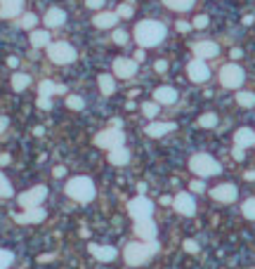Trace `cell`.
Returning a JSON list of instances; mask_svg holds the SVG:
<instances>
[{
    "label": "cell",
    "instance_id": "43",
    "mask_svg": "<svg viewBox=\"0 0 255 269\" xmlns=\"http://www.w3.org/2000/svg\"><path fill=\"white\" fill-rule=\"evenodd\" d=\"M184 251H187V253H199L196 241H184Z\"/></svg>",
    "mask_w": 255,
    "mask_h": 269
},
{
    "label": "cell",
    "instance_id": "7",
    "mask_svg": "<svg viewBox=\"0 0 255 269\" xmlns=\"http://www.w3.org/2000/svg\"><path fill=\"white\" fill-rule=\"evenodd\" d=\"M123 140H126V135L121 132V130H116V127H111V130H104V132H99L97 137H95V144L97 146H102V149H116V146H123Z\"/></svg>",
    "mask_w": 255,
    "mask_h": 269
},
{
    "label": "cell",
    "instance_id": "2",
    "mask_svg": "<svg viewBox=\"0 0 255 269\" xmlns=\"http://www.w3.org/2000/svg\"><path fill=\"white\" fill-rule=\"evenodd\" d=\"M159 251V243L156 241H146V243H128L126 251H123V257H126L128 265L137 267V265H144L146 260Z\"/></svg>",
    "mask_w": 255,
    "mask_h": 269
},
{
    "label": "cell",
    "instance_id": "17",
    "mask_svg": "<svg viewBox=\"0 0 255 269\" xmlns=\"http://www.w3.org/2000/svg\"><path fill=\"white\" fill-rule=\"evenodd\" d=\"M17 222L21 224H29V222H43L45 220V210L38 206V208H26V213H21V215H15Z\"/></svg>",
    "mask_w": 255,
    "mask_h": 269
},
{
    "label": "cell",
    "instance_id": "16",
    "mask_svg": "<svg viewBox=\"0 0 255 269\" xmlns=\"http://www.w3.org/2000/svg\"><path fill=\"white\" fill-rule=\"evenodd\" d=\"M220 47L213 43V40H201L194 45V54H196V59H210V57H218Z\"/></svg>",
    "mask_w": 255,
    "mask_h": 269
},
{
    "label": "cell",
    "instance_id": "47",
    "mask_svg": "<svg viewBox=\"0 0 255 269\" xmlns=\"http://www.w3.org/2000/svg\"><path fill=\"white\" fill-rule=\"evenodd\" d=\"M232 156H234L237 161H243V149H241V146H237V149L232 151Z\"/></svg>",
    "mask_w": 255,
    "mask_h": 269
},
{
    "label": "cell",
    "instance_id": "33",
    "mask_svg": "<svg viewBox=\"0 0 255 269\" xmlns=\"http://www.w3.org/2000/svg\"><path fill=\"white\" fill-rule=\"evenodd\" d=\"M241 210H243V215L248 217V220H255V198H248V201H243Z\"/></svg>",
    "mask_w": 255,
    "mask_h": 269
},
{
    "label": "cell",
    "instance_id": "52",
    "mask_svg": "<svg viewBox=\"0 0 255 269\" xmlns=\"http://www.w3.org/2000/svg\"><path fill=\"white\" fill-rule=\"evenodd\" d=\"M7 163H10V156H7V154H2V156H0V165H7Z\"/></svg>",
    "mask_w": 255,
    "mask_h": 269
},
{
    "label": "cell",
    "instance_id": "36",
    "mask_svg": "<svg viewBox=\"0 0 255 269\" xmlns=\"http://www.w3.org/2000/svg\"><path fill=\"white\" fill-rule=\"evenodd\" d=\"M66 104L71 109H83L85 107V102L80 99V97H76V95H71V97H66Z\"/></svg>",
    "mask_w": 255,
    "mask_h": 269
},
{
    "label": "cell",
    "instance_id": "22",
    "mask_svg": "<svg viewBox=\"0 0 255 269\" xmlns=\"http://www.w3.org/2000/svg\"><path fill=\"white\" fill-rule=\"evenodd\" d=\"M92 21H95L97 29H111V26L118 21V15H116V12H99Z\"/></svg>",
    "mask_w": 255,
    "mask_h": 269
},
{
    "label": "cell",
    "instance_id": "31",
    "mask_svg": "<svg viewBox=\"0 0 255 269\" xmlns=\"http://www.w3.org/2000/svg\"><path fill=\"white\" fill-rule=\"evenodd\" d=\"M36 24H38V17L36 15H31V12L21 15V19H19V26H21V29H33Z\"/></svg>",
    "mask_w": 255,
    "mask_h": 269
},
{
    "label": "cell",
    "instance_id": "20",
    "mask_svg": "<svg viewBox=\"0 0 255 269\" xmlns=\"http://www.w3.org/2000/svg\"><path fill=\"white\" fill-rule=\"evenodd\" d=\"M154 97H156V104H175L177 102V90L163 85V88H159L154 92Z\"/></svg>",
    "mask_w": 255,
    "mask_h": 269
},
{
    "label": "cell",
    "instance_id": "41",
    "mask_svg": "<svg viewBox=\"0 0 255 269\" xmlns=\"http://www.w3.org/2000/svg\"><path fill=\"white\" fill-rule=\"evenodd\" d=\"M194 26H196V29H206V26H208V17H206V15H199V17L194 19Z\"/></svg>",
    "mask_w": 255,
    "mask_h": 269
},
{
    "label": "cell",
    "instance_id": "23",
    "mask_svg": "<svg viewBox=\"0 0 255 269\" xmlns=\"http://www.w3.org/2000/svg\"><path fill=\"white\" fill-rule=\"evenodd\" d=\"M109 161L113 163V165H126V163L130 161V151H128L126 146H116V149H111Z\"/></svg>",
    "mask_w": 255,
    "mask_h": 269
},
{
    "label": "cell",
    "instance_id": "6",
    "mask_svg": "<svg viewBox=\"0 0 255 269\" xmlns=\"http://www.w3.org/2000/svg\"><path fill=\"white\" fill-rule=\"evenodd\" d=\"M48 57L55 64H71L73 59H76V50L69 43H50L48 45Z\"/></svg>",
    "mask_w": 255,
    "mask_h": 269
},
{
    "label": "cell",
    "instance_id": "39",
    "mask_svg": "<svg viewBox=\"0 0 255 269\" xmlns=\"http://www.w3.org/2000/svg\"><path fill=\"white\" fill-rule=\"evenodd\" d=\"M38 109H52V99L50 97H38Z\"/></svg>",
    "mask_w": 255,
    "mask_h": 269
},
{
    "label": "cell",
    "instance_id": "37",
    "mask_svg": "<svg viewBox=\"0 0 255 269\" xmlns=\"http://www.w3.org/2000/svg\"><path fill=\"white\" fill-rule=\"evenodd\" d=\"M142 111H144V116H156V113H159V104L146 102V104H142Z\"/></svg>",
    "mask_w": 255,
    "mask_h": 269
},
{
    "label": "cell",
    "instance_id": "10",
    "mask_svg": "<svg viewBox=\"0 0 255 269\" xmlns=\"http://www.w3.org/2000/svg\"><path fill=\"white\" fill-rule=\"evenodd\" d=\"M187 73H189V78H191L194 83H206V80L210 78V71H208V66H206V62H203V59H194V62H189Z\"/></svg>",
    "mask_w": 255,
    "mask_h": 269
},
{
    "label": "cell",
    "instance_id": "25",
    "mask_svg": "<svg viewBox=\"0 0 255 269\" xmlns=\"http://www.w3.org/2000/svg\"><path fill=\"white\" fill-rule=\"evenodd\" d=\"M163 2H165V7H170L175 12H187L194 5V0H163Z\"/></svg>",
    "mask_w": 255,
    "mask_h": 269
},
{
    "label": "cell",
    "instance_id": "34",
    "mask_svg": "<svg viewBox=\"0 0 255 269\" xmlns=\"http://www.w3.org/2000/svg\"><path fill=\"white\" fill-rule=\"evenodd\" d=\"M215 123H218V116H215V113H203L199 118L201 127H215Z\"/></svg>",
    "mask_w": 255,
    "mask_h": 269
},
{
    "label": "cell",
    "instance_id": "38",
    "mask_svg": "<svg viewBox=\"0 0 255 269\" xmlns=\"http://www.w3.org/2000/svg\"><path fill=\"white\" fill-rule=\"evenodd\" d=\"M113 43L126 45V43H128V33H126V31H121V29H118V31H113Z\"/></svg>",
    "mask_w": 255,
    "mask_h": 269
},
{
    "label": "cell",
    "instance_id": "35",
    "mask_svg": "<svg viewBox=\"0 0 255 269\" xmlns=\"http://www.w3.org/2000/svg\"><path fill=\"white\" fill-rule=\"evenodd\" d=\"M12 265V253L10 251H0V269H7Z\"/></svg>",
    "mask_w": 255,
    "mask_h": 269
},
{
    "label": "cell",
    "instance_id": "4",
    "mask_svg": "<svg viewBox=\"0 0 255 269\" xmlns=\"http://www.w3.org/2000/svg\"><path fill=\"white\" fill-rule=\"evenodd\" d=\"M189 168H191V173H196L199 177H210V175H218L220 170V163L213 158V156H208V154H194L191 158H189Z\"/></svg>",
    "mask_w": 255,
    "mask_h": 269
},
{
    "label": "cell",
    "instance_id": "54",
    "mask_svg": "<svg viewBox=\"0 0 255 269\" xmlns=\"http://www.w3.org/2000/svg\"><path fill=\"white\" fill-rule=\"evenodd\" d=\"M241 57V50H232V59H239Z\"/></svg>",
    "mask_w": 255,
    "mask_h": 269
},
{
    "label": "cell",
    "instance_id": "50",
    "mask_svg": "<svg viewBox=\"0 0 255 269\" xmlns=\"http://www.w3.org/2000/svg\"><path fill=\"white\" fill-rule=\"evenodd\" d=\"M7 64H10V66H12V69H17L19 59H17V57H10V59H7Z\"/></svg>",
    "mask_w": 255,
    "mask_h": 269
},
{
    "label": "cell",
    "instance_id": "13",
    "mask_svg": "<svg viewBox=\"0 0 255 269\" xmlns=\"http://www.w3.org/2000/svg\"><path fill=\"white\" fill-rule=\"evenodd\" d=\"M137 71V62L135 59H116L113 62V73L118 78H132Z\"/></svg>",
    "mask_w": 255,
    "mask_h": 269
},
{
    "label": "cell",
    "instance_id": "28",
    "mask_svg": "<svg viewBox=\"0 0 255 269\" xmlns=\"http://www.w3.org/2000/svg\"><path fill=\"white\" fill-rule=\"evenodd\" d=\"M99 90H102V95H111V92L116 90L113 78H111V76H107V73H102V76H99Z\"/></svg>",
    "mask_w": 255,
    "mask_h": 269
},
{
    "label": "cell",
    "instance_id": "40",
    "mask_svg": "<svg viewBox=\"0 0 255 269\" xmlns=\"http://www.w3.org/2000/svg\"><path fill=\"white\" fill-rule=\"evenodd\" d=\"M116 15H118V17H126V19H128V17H132V7H130V5H121Z\"/></svg>",
    "mask_w": 255,
    "mask_h": 269
},
{
    "label": "cell",
    "instance_id": "8",
    "mask_svg": "<svg viewBox=\"0 0 255 269\" xmlns=\"http://www.w3.org/2000/svg\"><path fill=\"white\" fill-rule=\"evenodd\" d=\"M128 213L135 217V220H146V217H151V213H154V203L144 196H137L128 203Z\"/></svg>",
    "mask_w": 255,
    "mask_h": 269
},
{
    "label": "cell",
    "instance_id": "30",
    "mask_svg": "<svg viewBox=\"0 0 255 269\" xmlns=\"http://www.w3.org/2000/svg\"><path fill=\"white\" fill-rule=\"evenodd\" d=\"M237 102L241 104V107H255V95L253 92H239Z\"/></svg>",
    "mask_w": 255,
    "mask_h": 269
},
{
    "label": "cell",
    "instance_id": "14",
    "mask_svg": "<svg viewBox=\"0 0 255 269\" xmlns=\"http://www.w3.org/2000/svg\"><path fill=\"white\" fill-rule=\"evenodd\" d=\"M173 206H175V210L180 215H194V210H196V203H194V198L189 194H177L175 201H173Z\"/></svg>",
    "mask_w": 255,
    "mask_h": 269
},
{
    "label": "cell",
    "instance_id": "11",
    "mask_svg": "<svg viewBox=\"0 0 255 269\" xmlns=\"http://www.w3.org/2000/svg\"><path fill=\"white\" fill-rule=\"evenodd\" d=\"M135 234H137L142 241H154V238H156V224L151 222V217L135 220Z\"/></svg>",
    "mask_w": 255,
    "mask_h": 269
},
{
    "label": "cell",
    "instance_id": "19",
    "mask_svg": "<svg viewBox=\"0 0 255 269\" xmlns=\"http://www.w3.org/2000/svg\"><path fill=\"white\" fill-rule=\"evenodd\" d=\"M234 144L241 146V149H246V146H253L255 144V132L251 127H241L234 132Z\"/></svg>",
    "mask_w": 255,
    "mask_h": 269
},
{
    "label": "cell",
    "instance_id": "26",
    "mask_svg": "<svg viewBox=\"0 0 255 269\" xmlns=\"http://www.w3.org/2000/svg\"><path fill=\"white\" fill-rule=\"evenodd\" d=\"M31 45H33V47L50 45V33H48V31H33V33H31Z\"/></svg>",
    "mask_w": 255,
    "mask_h": 269
},
{
    "label": "cell",
    "instance_id": "5",
    "mask_svg": "<svg viewBox=\"0 0 255 269\" xmlns=\"http://www.w3.org/2000/svg\"><path fill=\"white\" fill-rule=\"evenodd\" d=\"M243 80H246V73H243V69L237 66V64H227V66L220 69V83H222L224 88L237 90L243 85Z\"/></svg>",
    "mask_w": 255,
    "mask_h": 269
},
{
    "label": "cell",
    "instance_id": "1",
    "mask_svg": "<svg viewBox=\"0 0 255 269\" xmlns=\"http://www.w3.org/2000/svg\"><path fill=\"white\" fill-rule=\"evenodd\" d=\"M165 26L154 19H144L135 26V40L140 43V47H156L161 40H165Z\"/></svg>",
    "mask_w": 255,
    "mask_h": 269
},
{
    "label": "cell",
    "instance_id": "15",
    "mask_svg": "<svg viewBox=\"0 0 255 269\" xmlns=\"http://www.w3.org/2000/svg\"><path fill=\"white\" fill-rule=\"evenodd\" d=\"M21 10H24V0H0V17L2 19L19 17Z\"/></svg>",
    "mask_w": 255,
    "mask_h": 269
},
{
    "label": "cell",
    "instance_id": "48",
    "mask_svg": "<svg viewBox=\"0 0 255 269\" xmlns=\"http://www.w3.org/2000/svg\"><path fill=\"white\" fill-rule=\"evenodd\" d=\"M7 126H10V121H7L5 116H0V135H2V132L7 130Z\"/></svg>",
    "mask_w": 255,
    "mask_h": 269
},
{
    "label": "cell",
    "instance_id": "49",
    "mask_svg": "<svg viewBox=\"0 0 255 269\" xmlns=\"http://www.w3.org/2000/svg\"><path fill=\"white\" fill-rule=\"evenodd\" d=\"M64 175H66V168H64V165H57V168H55V177H64Z\"/></svg>",
    "mask_w": 255,
    "mask_h": 269
},
{
    "label": "cell",
    "instance_id": "29",
    "mask_svg": "<svg viewBox=\"0 0 255 269\" xmlns=\"http://www.w3.org/2000/svg\"><path fill=\"white\" fill-rule=\"evenodd\" d=\"M38 92H40V97H50V95L57 92V85L52 80H43V83L38 85Z\"/></svg>",
    "mask_w": 255,
    "mask_h": 269
},
{
    "label": "cell",
    "instance_id": "42",
    "mask_svg": "<svg viewBox=\"0 0 255 269\" xmlns=\"http://www.w3.org/2000/svg\"><path fill=\"white\" fill-rule=\"evenodd\" d=\"M189 189H191V191H203V189H206V184H203L201 179H194V182L189 184Z\"/></svg>",
    "mask_w": 255,
    "mask_h": 269
},
{
    "label": "cell",
    "instance_id": "53",
    "mask_svg": "<svg viewBox=\"0 0 255 269\" xmlns=\"http://www.w3.org/2000/svg\"><path fill=\"white\" fill-rule=\"evenodd\" d=\"M246 179H248V182H251V179H255V173H253V170H248V173H246Z\"/></svg>",
    "mask_w": 255,
    "mask_h": 269
},
{
    "label": "cell",
    "instance_id": "27",
    "mask_svg": "<svg viewBox=\"0 0 255 269\" xmlns=\"http://www.w3.org/2000/svg\"><path fill=\"white\" fill-rule=\"evenodd\" d=\"M29 85H31V76H26V73H15L12 76V88L17 92L19 90H26Z\"/></svg>",
    "mask_w": 255,
    "mask_h": 269
},
{
    "label": "cell",
    "instance_id": "18",
    "mask_svg": "<svg viewBox=\"0 0 255 269\" xmlns=\"http://www.w3.org/2000/svg\"><path fill=\"white\" fill-rule=\"evenodd\" d=\"M90 253L97 257V260H102V262H111V260H116V248H111V246H97V243H90Z\"/></svg>",
    "mask_w": 255,
    "mask_h": 269
},
{
    "label": "cell",
    "instance_id": "3",
    "mask_svg": "<svg viewBox=\"0 0 255 269\" xmlns=\"http://www.w3.org/2000/svg\"><path fill=\"white\" fill-rule=\"evenodd\" d=\"M66 194L76 198L78 203H88L95 198V184H92L90 177H73L66 184Z\"/></svg>",
    "mask_w": 255,
    "mask_h": 269
},
{
    "label": "cell",
    "instance_id": "44",
    "mask_svg": "<svg viewBox=\"0 0 255 269\" xmlns=\"http://www.w3.org/2000/svg\"><path fill=\"white\" fill-rule=\"evenodd\" d=\"M104 2H107V0H85V5H88V7H92V10H99Z\"/></svg>",
    "mask_w": 255,
    "mask_h": 269
},
{
    "label": "cell",
    "instance_id": "21",
    "mask_svg": "<svg viewBox=\"0 0 255 269\" xmlns=\"http://www.w3.org/2000/svg\"><path fill=\"white\" fill-rule=\"evenodd\" d=\"M66 21V12L64 10H59V7H52V10H48V15H45V24L50 26V29H55V26H62Z\"/></svg>",
    "mask_w": 255,
    "mask_h": 269
},
{
    "label": "cell",
    "instance_id": "12",
    "mask_svg": "<svg viewBox=\"0 0 255 269\" xmlns=\"http://www.w3.org/2000/svg\"><path fill=\"white\" fill-rule=\"evenodd\" d=\"M210 196L215 198V201H220V203H232L239 196V189L234 184H220V187H215L210 191Z\"/></svg>",
    "mask_w": 255,
    "mask_h": 269
},
{
    "label": "cell",
    "instance_id": "9",
    "mask_svg": "<svg viewBox=\"0 0 255 269\" xmlns=\"http://www.w3.org/2000/svg\"><path fill=\"white\" fill-rule=\"evenodd\" d=\"M45 196H48V187L38 184V187L24 191V194L19 196V206H24V208H38V206L45 201Z\"/></svg>",
    "mask_w": 255,
    "mask_h": 269
},
{
    "label": "cell",
    "instance_id": "24",
    "mask_svg": "<svg viewBox=\"0 0 255 269\" xmlns=\"http://www.w3.org/2000/svg\"><path fill=\"white\" fill-rule=\"evenodd\" d=\"M170 130H175V123H149L146 126V135L149 137H161V135L170 132Z\"/></svg>",
    "mask_w": 255,
    "mask_h": 269
},
{
    "label": "cell",
    "instance_id": "46",
    "mask_svg": "<svg viewBox=\"0 0 255 269\" xmlns=\"http://www.w3.org/2000/svg\"><path fill=\"white\" fill-rule=\"evenodd\" d=\"M189 29H191V24H187V21H177V31H180V33H187Z\"/></svg>",
    "mask_w": 255,
    "mask_h": 269
},
{
    "label": "cell",
    "instance_id": "32",
    "mask_svg": "<svg viewBox=\"0 0 255 269\" xmlns=\"http://www.w3.org/2000/svg\"><path fill=\"white\" fill-rule=\"evenodd\" d=\"M10 196H12V184L0 173V198H10Z\"/></svg>",
    "mask_w": 255,
    "mask_h": 269
},
{
    "label": "cell",
    "instance_id": "45",
    "mask_svg": "<svg viewBox=\"0 0 255 269\" xmlns=\"http://www.w3.org/2000/svg\"><path fill=\"white\" fill-rule=\"evenodd\" d=\"M154 69H156V71H159V73H165V71H168V62H163V59H159Z\"/></svg>",
    "mask_w": 255,
    "mask_h": 269
},
{
    "label": "cell",
    "instance_id": "51",
    "mask_svg": "<svg viewBox=\"0 0 255 269\" xmlns=\"http://www.w3.org/2000/svg\"><path fill=\"white\" fill-rule=\"evenodd\" d=\"M142 59H144V50H137L135 52V62H142Z\"/></svg>",
    "mask_w": 255,
    "mask_h": 269
}]
</instances>
